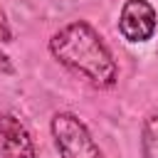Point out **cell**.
Returning a JSON list of instances; mask_svg holds the SVG:
<instances>
[{"mask_svg":"<svg viewBox=\"0 0 158 158\" xmlns=\"http://www.w3.org/2000/svg\"><path fill=\"white\" fill-rule=\"evenodd\" d=\"M47 49L52 59L96 89H114L118 81V62L111 47L86 20H69L62 25L49 37Z\"/></svg>","mask_w":158,"mask_h":158,"instance_id":"1","label":"cell"},{"mask_svg":"<svg viewBox=\"0 0 158 158\" xmlns=\"http://www.w3.org/2000/svg\"><path fill=\"white\" fill-rule=\"evenodd\" d=\"M49 136L59 158H104L94 133L74 111H57L49 118Z\"/></svg>","mask_w":158,"mask_h":158,"instance_id":"2","label":"cell"},{"mask_svg":"<svg viewBox=\"0 0 158 158\" xmlns=\"http://www.w3.org/2000/svg\"><path fill=\"white\" fill-rule=\"evenodd\" d=\"M116 27L128 44H143L158 30V10L151 0H123Z\"/></svg>","mask_w":158,"mask_h":158,"instance_id":"3","label":"cell"},{"mask_svg":"<svg viewBox=\"0 0 158 158\" xmlns=\"http://www.w3.org/2000/svg\"><path fill=\"white\" fill-rule=\"evenodd\" d=\"M0 148L2 158H37L30 128L15 114H0Z\"/></svg>","mask_w":158,"mask_h":158,"instance_id":"4","label":"cell"},{"mask_svg":"<svg viewBox=\"0 0 158 158\" xmlns=\"http://www.w3.org/2000/svg\"><path fill=\"white\" fill-rule=\"evenodd\" d=\"M138 146H141V158H158V109L143 116Z\"/></svg>","mask_w":158,"mask_h":158,"instance_id":"5","label":"cell"},{"mask_svg":"<svg viewBox=\"0 0 158 158\" xmlns=\"http://www.w3.org/2000/svg\"><path fill=\"white\" fill-rule=\"evenodd\" d=\"M12 37H15L12 25H10V20H7L5 10L0 7V44H10V42H12Z\"/></svg>","mask_w":158,"mask_h":158,"instance_id":"6","label":"cell"},{"mask_svg":"<svg viewBox=\"0 0 158 158\" xmlns=\"http://www.w3.org/2000/svg\"><path fill=\"white\" fill-rule=\"evenodd\" d=\"M0 69H2V72H7V74H12V72H15V67H12L10 57H7V54H2V52H0Z\"/></svg>","mask_w":158,"mask_h":158,"instance_id":"7","label":"cell"}]
</instances>
